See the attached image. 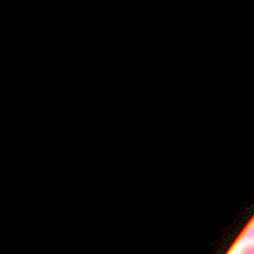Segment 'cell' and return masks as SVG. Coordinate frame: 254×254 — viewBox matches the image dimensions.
Wrapping results in <instances>:
<instances>
[{
  "instance_id": "6da1fadb",
  "label": "cell",
  "mask_w": 254,
  "mask_h": 254,
  "mask_svg": "<svg viewBox=\"0 0 254 254\" xmlns=\"http://www.w3.org/2000/svg\"><path fill=\"white\" fill-rule=\"evenodd\" d=\"M244 237L246 239H254V219L249 224V226L247 227V229H246V231L244 233Z\"/></svg>"
},
{
  "instance_id": "7a4b0ae2",
  "label": "cell",
  "mask_w": 254,
  "mask_h": 254,
  "mask_svg": "<svg viewBox=\"0 0 254 254\" xmlns=\"http://www.w3.org/2000/svg\"><path fill=\"white\" fill-rule=\"evenodd\" d=\"M239 254H254V242L245 245L239 252Z\"/></svg>"
}]
</instances>
